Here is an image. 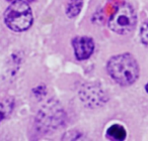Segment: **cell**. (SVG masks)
<instances>
[{"mask_svg": "<svg viewBox=\"0 0 148 141\" xmlns=\"http://www.w3.org/2000/svg\"><path fill=\"white\" fill-rule=\"evenodd\" d=\"M110 77L121 86H130L138 80L140 69L136 59L128 53L112 57L107 65Z\"/></svg>", "mask_w": 148, "mask_h": 141, "instance_id": "6da1fadb", "label": "cell"}, {"mask_svg": "<svg viewBox=\"0 0 148 141\" xmlns=\"http://www.w3.org/2000/svg\"><path fill=\"white\" fill-rule=\"evenodd\" d=\"M67 114L62 105L55 99L47 101L35 118V129L39 134H50L59 130L66 122Z\"/></svg>", "mask_w": 148, "mask_h": 141, "instance_id": "7a4b0ae2", "label": "cell"}, {"mask_svg": "<svg viewBox=\"0 0 148 141\" xmlns=\"http://www.w3.org/2000/svg\"><path fill=\"white\" fill-rule=\"evenodd\" d=\"M34 15L32 8L25 0H13L4 12V22L9 29L23 32L32 26Z\"/></svg>", "mask_w": 148, "mask_h": 141, "instance_id": "3957f363", "label": "cell"}, {"mask_svg": "<svg viewBox=\"0 0 148 141\" xmlns=\"http://www.w3.org/2000/svg\"><path fill=\"white\" fill-rule=\"evenodd\" d=\"M137 15L129 3H121L108 21L109 28L117 34H128L136 26Z\"/></svg>", "mask_w": 148, "mask_h": 141, "instance_id": "277c9868", "label": "cell"}, {"mask_svg": "<svg viewBox=\"0 0 148 141\" xmlns=\"http://www.w3.org/2000/svg\"><path fill=\"white\" fill-rule=\"evenodd\" d=\"M78 97L81 103L89 109H99L109 101L106 91L95 83L83 84L78 91Z\"/></svg>", "mask_w": 148, "mask_h": 141, "instance_id": "5b68a950", "label": "cell"}, {"mask_svg": "<svg viewBox=\"0 0 148 141\" xmlns=\"http://www.w3.org/2000/svg\"><path fill=\"white\" fill-rule=\"evenodd\" d=\"M72 47L75 57L78 61H85L89 59L95 51V41L86 35L76 36L72 40Z\"/></svg>", "mask_w": 148, "mask_h": 141, "instance_id": "8992f818", "label": "cell"}, {"mask_svg": "<svg viewBox=\"0 0 148 141\" xmlns=\"http://www.w3.org/2000/svg\"><path fill=\"white\" fill-rule=\"evenodd\" d=\"M14 108V99L8 97L0 102V123L11 115Z\"/></svg>", "mask_w": 148, "mask_h": 141, "instance_id": "52a82bcc", "label": "cell"}, {"mask_svg": "<svg viewBox=\"0 0 148 141\" xmlns=\"http://www.w3.org/2000/svg\"><path fill=\"white\" fill-rule=\"evenodd\" d=\"M83 6V0H69L66 7V15L69 18H74L80 13Z\"/></svg>", "mask_w": 148, "mask_h": 141, "instance_id": "ba28073f", "label": "cell"}, {"mask_svg": "<svg viewBox=\"0 0 148 141\" xmlns=\"http://www.w3.org/2000/svg\"><path fill=\"white\" fill-rule=\"evenodd\" d=\"M107 134L109 135L112 139L122 141L126 138L127 132H126V129L124 128L122 125L114 124L107 130Z\"/></svg>", "mask_w": 148, "mask_h": 141, "instance_id": "9c48e42d", "label": "cell"}, {"mask_svg": "<svg viewBox=\"0 0 148 141\" xmlns=\"http://www.w3.org/2000/svg\"><path fill=\"white\" fill-rule=\"evenodd\" d=\"M21 57H19L18 53H13L11 55L10 61H8V67H7V76L9 78L14 77L16 75L18 67H21Z\"/></svg>", "mask_w": 148, "mask_h": 141, "instance_id": "30bf717a", "label": "cell"}, {"mask_svg": "<svg viewBox=\"0 0 148 141\" xmlns=\"http://www.w3.org/2000/svg\"><path fill=\"white\" fill-rule=\"evenodd\" d=\"M140 39L141 43L148 47V20L144 21L140 27Z\"/></svg>", "mask_w": 148, "mask_h": 141, "instance_id": "8fae6325", "label": "cell"}, {"mask_svg": "<svg viewBox=\"0 0 148 141\" xmlns=\"http://www.w3.org/2000/svg\"><path fill=\"white\" fill-rule=\"evenodd\" d=\"M81 137H82V134L80 132H78L76 130H71L65 133L64 136L62 137V139L63 140H77V139H80Z\"/></svg>", "mask_w": 148, "mask_h": 141, "instance_id": "7c38bea8", "label": "cell"}, {"mask_svg": "<svg viewBox=\"0 0 148 141\" xmlns=\"http://www.w3.org/2000/svg\"><path fill=\"white\" fill-rule=\"evenodd\" d=\"M33 92L37 99H43L44 96L47 94V90H46V87L44 85H40V86L36 87L33 90Z\"/></svg>", "mask_w": 148, "mask_h": 141, "instance_id": "4fadbf2b", "label": "cell"}, {"mask_svg": "<svg viewBox=\"0 0 148 141\" xmlns=\"http://www.w3.org/2000/svg\"><path fill=\"white\" fill-rule=\"evenodd\" d=\"M145 91H146V92L148 93V83H147V84L145 85Z\"/></svg>", "mask_w": 148, "mask_h": 141, "instance_id": "5bb4252c", "label": "cell"}, {"mask_svg": "<svg viewBox=\"0 0 148 141\" xmlns=\"http://www.w3.org/2000/svg\"><path fill=\"white\" fill-rule=\"evenodd\" d=\"M7 1H13V0H7Z\"/></svg>", "mask_w": 148, "mask_h": 141, "instance_id": "9a60e30c", "label": "cell"}]
</instances>
